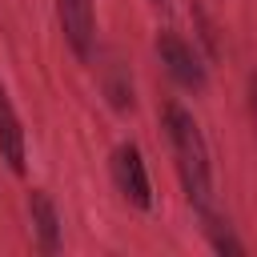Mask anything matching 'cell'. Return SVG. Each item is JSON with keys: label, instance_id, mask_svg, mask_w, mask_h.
I'll return each mask as SVG.
<instances>
[{"label": "cell", "instance_id": "8992f818", "mask_svg": "<svg viewBox=\"0 0 257 257\" xmlns=\"http://www.w3.org/2000/svg\"><path fill=\"white\" fill-rule=\"evenodd\" d=\"M28 217H32V233H36L40 249L56 253L60 249V213H56V205H52V197L44 189L28 193Z\"/></svg>", "mask_w": 257, "mask_h": 257}, {"label": "cell", "instance_id": "5b68a950", "mask_svg": "<svg viewBox=\"0 0 257 257\" xmlns=\"http://www.w3.org/2000/svg\"><path fill=\"white\" fill-rule=\"evenodd\" d=\"M0 157L8 161L12 173H24V161H28V145H24V128H20V116L8 100V92L0 88Z\"/></svg>", "mask_w": 257, "mask_h": 257}, {"label": "cell", "instance_id": "277c9868", "mask_svg": "<svg viewBox=\"0 0 257 257\" xmlns=\"http://www.w3.org/2000/svg\"><path fill=\"white\" fill-rule=\"evenodd\" d=\"M56 16H60V28H64L68 48L80 60H88L92 56V44H96V12H92V0H56Z\"/></svg>", "mask_w": 257, "mask_h": 257}, {"label": "cell", "instance_id": "ba28073f", "mask_svg": "<svg viewBox=\"0 0 257 257\" xmlns=\"http://www.w3.org/2000/svg\"><path fill=\"white\" fill-rule=\"evenodd\" d=\"M205 233H209V241H213V249H217V253H241V249H245V245L229 233V225H225V221H217L209 209H205Z\"/></svg>", "mask_w": 257, "mask_h": 257}, {"label": "cell", "instance_id": "6da1fadb", "mask_svg": "<svg viewBox=\"0 0 257 257\" xmlns=\"http://www.w3.org/2000/svg\"><path fill=\"white\" fill-rule=\"evenodd\" d=\"M165 133H169V145L177 157L181 185H185L189 201L205 213L209 197H213V169H209V145H205L193 112H185L181 104H165Z\"/></svg>", "mask_w": 257, "mask_h": 257}, {"label": "cell", "instance_id": "52a82bcc", "mask_svg": "<svg viewBox=\"0 0 257 257\" xmlns=\"http://www.w3.org/2000/svg\"><path fill=\"white\" fill-rule=\"evenodd\" d=\"M104 92H108V100H112V108H133V80H128V72L112 60L108 68H104Z\"/></svg>", "mask_w": 257, "mask_h": 257}, {"label": "cell", "instance_id": "7a4b0ae2", "mask_svg": "<svg viewBox=\"0 0 257 257\" xmlns=\"http://www.w3.org/2000/svg\"><path fill=\"white\" fill-rule=\"evenodd\" d=\"M112 185L120 189V197L137 209H149L153 205V185H149V169H145V157L137 145H116L112 149Z\"/></svg>", "mask_w": 257, "mask_h": 257}, {"label": "cell", "instance_id": "3957f363", "mask_svg": "<svg viewBox=\"0 0 257 257\" xmlns=\"http://www.w3.org/2000/svg\"><path fill=\"white\" fill-rule=\"evenodd\" d=\"M157 56H161L165 72H169L181 88H193V92H201V88H205V64H201L197 48H193V44H185L173 28L157 32Z\"/></svg>", "mask_w": 257, "mask_h": 257}, {"label": "cell", "instance_id": "9c48e42d", "mask_svg": "<svg viewBox=\"0 0 257 257\" xmlns=\"http://www.w3.org/2000/svg\"><path fill=\"white\" fill-rule=\"evenodd\" d=\"M253 108H257V76H253Z\"/></svg>", "mask_w": 257, "mask_h": 257}]
</instances>
